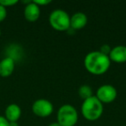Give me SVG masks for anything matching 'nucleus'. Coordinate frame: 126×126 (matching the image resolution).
I'll return each mask as SVG.
<instances>
[{"label":"nucleus","instance_id":"obj_1","mask_svg":"<svg viewBox=\"0 0 126 126\" xmlns=\"http://www.w3.org/2000/svg\"><path fill=\"white\" fill-rule=\"evenodd\" d=\"M84 66L86 71L93 75H101L106 73L110 67L109 56L99 51H92L86 55Z\"/></svg>","mask_w":126,"mask_h":126},{"label":"nucleus","instance_id":"obj_2","mask_svg":"<svg viewBox=\"0 0 126 126\" xmlns=\"http://www.w3.org/2000/svg\"><path fill=\"white\" fill-rule=\"evenodd\" d=\"M103 111V104L96 98V96H92L87 99L83 100L82 105H81V113L86 120H98L101 117Z\"/></svg>","mask_w":126,"mask_h":126},{"label":"nucleus","instance_id":"obj_3","mask_svg":"<svg viewBox=\"0 0 126 126\" xmlns=\"http://www.w3.org/2000/svg\"><path fill=\"white\" fill-rule=\"evenodd\" d=\"M78 119V111L72 105L65 104L58 110L56 122L61 126H74L77 124Z\"/></svg>","mask_w":126,"mask_h":126},{"label":"nucleus","instance_id":"obj_4","mask_svg":"<svg viewBox=\"0 0 126 126\" xmlns=\"http://www.w3.org/2000/svg\"><path fill=\"white\" fill-rule=\"evenodd\" d=\"M50 26L57 31H67L70 29V16L63 10H54L48 17Z\"/></svg>","mask_w":126,"mask_h":126},{"label":"nucleus","instance_id":"obj_5","mask_svg":"<svg viewBox=\"0 0 126 126\" xmlns=\"http://www.w3.org/2000/svg\"><path fill=\"white\" fill-rule=\"evenodd\" d=\"M95 96L102 104H110L117 98V91L111 85H102L97 89Z\"/></svg>","mask_w":126,"mask_h":126},{"label":"nucleus","instance_id":"obj_6","mask_svg":"<svg viewBox=\"0 0 126 126\" xmlns=\"http://www.w3.org/2000/svg\"><path fill=\"white\" fill-rule=\"evenodd\" d=\"M54 105L49 100L39 98L35 100L32 105V111L39 117H47L52 114Z\"/></svg>","mask_w":126,"mask_h":126},{"label":"nucleus","instance_id":"obj_7","mask_svg":"<svg viewBox=\"0 0 126 126\" xmlns=\"http://www.w3.org/2000/svg\"><path fill=\"white\" fill-rule=\"evenodd\" d=\"M40 15H41L40 7L36 4H35L33 1H30L24 7L23 16H24L25 19L28 22L34 23V22L37 21L39 19V17H40Z\"/></svg>","mask_w":126,"mask_h":126},{"label":"nucleus","instance_id":"obj_8","mask_svg":"<svg viewBox=\"0 0 126 126\" xmlns=\"http://www.w3.org/2000/svg\"><path fill=\"white\" fill-rule=\"evenodd\" d=\"M16 66V61L6 56L0 61V76L3 78L10 77L13 74Z\"/></svg>","mask_w":126,"mask_h":126},{"label":"nucleus","instance_id":"obj_9","mask_svg":"<svg viewBox=\"0 0 126 126\" xmlns=\"http://www.w3.org/2000/svg\"><path fill=\"white\" fill-rule=\"evenodd\" d=\"M110 61L116 63L126 62V46L118 45L112 47L109 54Z\"/></svg>","mask_w":126,"mask_h":126},{"label":"nucleus","instance_id":"obj_10","mask_svg":"<svg viewBox=\"0 0 126 126\" xmlns=\"http://www.w3.org/2000/svg\"><path fill=\"white\" fill-rule=\"evenodd\" d=\"M87 23V16L83 12H76L70 16V28L74 30L83 29Z\"/></svg>","mask_w":126,"mask_h":126},{"label":"nucleus","instance_id":"obj_11","mask_svg":"<svg viewBox=\"0 0 126 126\" xmlns=\"http://www.w3.org/2000/svg\"><path fill=\"white\" fill-rule=\"evenodd\" d=\"M22 115V110L16 104H11L5 109V118L9 122H17Z\"/></svg>","mask_w":126,"mask_h":126},{"label":"nucleus","instance_id":"obj_12","mask_svg":"<svg viewBox=\"0 0 126 126\" xmlns=\"http://www.w3.org/2000/svg\"><path fill=\"white\" fill-rule=\"evenodd\" d=\"M78 93L83 100L87 99V98H91L92 96H93V89L88 85H83V86H79V90H78Z\"/></svg>","mask_w":126,"mask_h":126},{"label":"nucleus","instance_id":"obj_13","mask_svg":"<svg viewBox=\"0 0 126 126\" xmlns=\"http://www.w3.org/2000/svg\"><path fill=\"white\" fill-rule=\"evenodd\" d=\"M18 3L17 0H0V5L4 6V7H11Z\"/></svg>","mask_w":126,"mask_h":126},{"label":"nucleus","instance_id":"obj_14","mask_svg":"<svg viewBox=\"0 0 126 126\" xmlns=\"http://www.w3.org/2000/svg\"><path fill=\"white\" fill-rule=\"evenodd\" d=\"M111 48H112V47H110L108 44H104V45L101 46V47H100V50H98V51H99V52H101L102 54L109 56L110 51H111Z\"/></svg>","mask_w":126,"mask_h":126},{"label":"nucleus","instance_id":"obj_15","mask_svg":"<svg viewBox=\"0 0 126 126\" xmlns=\"http://www.w3.org/2000/svg\"><path fill=\"white\" fill-rule=\"evenodd\" d=\"M6 16H7V10H6L5 7L0 5V23L4 21Z\"/></svg>","mask_w":126,"mask_h":126},{"label":"nucleus","instance_id":"obj_16","mask_svg":"<svg viewBox=\"0 0 126 126\" xmlns=\"http://www.w3.org/2000/svg\"><path fill=\"white\" fill-rule=\"evenodd\" d=\"M35 4H36L37 5L40 7V6H42V5H47L48 4H50L51 1L50 0H35V1H33Z\"/></svg>","mask_w":126,"mask_h":126},{"label":"nucleus","instance_id":"obj_17","mask_svg":"<svg viewBox=\"0 0 126 126\" xmlns=\"http://www.w3.org/2000/svg\"><path fill=\"white\" fill-rule=\"evenodd\" d=\"M10 122L4 116H0V126H9Z\"/></svg>","mask_w":126,"mask_h":126},{"label":"nucleus","instance_id":"obj_18","mask_svg":"<svg viewBox=\"0 0 126 126\" xmlns=\"http://www.w3.org/2000/svg\"><path fill=\"white\" fill-rule=\"evenodd\" d=\"M9 126H19L17 122H10Z\"/></svg>","mask_w":126,"mask_h":126},{"label":"nucleus","instance_id":"obj_19","mask_svg":"<svg viewBox=\"0 0 126 126\" xmlns=\"http://www.w3.org/2000/svg\"><path fill=\"white\" fill-rule=\"evenodd\" d=\"M47 126H61V125H60L57 122H53V123H51V124H49Z\"/></svg>","mask_w":126,"mask_h":126},{"label":"nucleus","instance_id":"obj_20","mask_svg":"<svg viewBox=\"0 0 126 126\" xmlns=\"http://www.w3.org/2000/svg\"><path fill=\"white\" fill-rule=\"evenodd\" d=\"M0 35H1V30H0Z\"/></svg>","mask_w":126,"mask_h":126},{"label":"nucleus","instance_id":"obj_21","mask_svg":"<svg viewBox=\"0 0 126 126\" xmlns=\"http://www.w3.org/2000/svg\"><path fill=\"white\" fill-rule=\"evenodd\" d=\"M123 126H126V125H123Z\"/></svg>","mask_w":126,"mask_h":126}]
</instances>
